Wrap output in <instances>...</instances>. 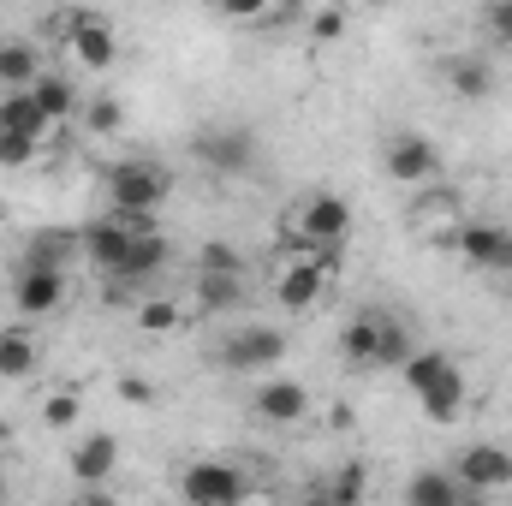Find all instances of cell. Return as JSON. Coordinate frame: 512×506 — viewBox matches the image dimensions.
I'll return each mask as SVG.
<instances>
[{
  "label": "cell",
  "mask_w": 512,
  "mask_h": 506,
  "mask_svg": "<svg viewBox=\"0 0 512 506\" xmlns=\"http://www.w3.org/2000/svg\"><path fill=\"white\" fill-rule=\"evenodd\" d=\"M102 191L114 203V215H131V221H155V209L173 197V173L149 155H126V161H108L102 167Z\"/></svg>",
  "instance_id": "6da1fadb"
},
{
  "label": "cell",
  "mask_w": 512,
  "mask_h": 506,
  "mask_svg": "<svg viewBox=\"0 0 512 506\" xmlns=\"http://www.w3.org/2000/svg\"><path fill=\"white\" fill-rule=\"evenodd\" d=\"M346 239H352V203L340 191H310L286 221L292 256H334Z\"/></svg>",
  "instance_id": "7a4b0ae2"
},
{
  "label": "cell",
  "mask_w": 512,
  "mask_h": 506,
  "mask_svg": "<svg viewBox=\"0 0 512 506\" xmlns=\"http://www.w3.org/2000/svg\"><path fill=\"white\" fill-rule=\"evenodd\" d=\"M179 501L185 506H245L251 501V471L233 459H191L179 471Z\"/></svg>",
  "instance_id": "3957f363"
},
{
  "label": "cell",
  "mask_w": 512,
  "mask_h": 506,
  "mask_svg": "<svg viewBox=\"0 0 512 506\" xmlns=\"http://www.w3.org/2000/svg\"><path fill=\"white\" fill-rule=\"evenodd\" d=\"M215 358H221V370H227V376H256V381H262V376H274V364L286 358V334L256 322V328H239V334H227Z\"/></svg>",
  "instance_id": "277c9868"
},
{
  "label": "cell",
  "mask_w": 512,
  "mask_h": 506,
  "mask_svg": "<svg viewBox=\"0 0 512 506\" xmlns=\"http://www.w3.org/2000/svg\"><path fill=\"white\" fill-rule=\"evenodd\" d=\"M191 155H197L209 173L239 179V173H251L256 167V131L251 126H209V131H197Z\"/></svg>",
  "instance_id": "5b68a950"
},
{
  "label": "cell",
  "mask_w": 512,
  "mask_h": 506,
  "mask_svg": "<svg viewBox=\"0 0 512 506\" xmlns=\"http://www.w3.org/2000/svg\"><path fill=\"white\" fill-rule=\"evenodd\" d=\"M447 471L459 477V489H465L471 501H477V495H495V489H512V453L495 447V441H471L465 453H453Z\"/></svg>",
  "instance_id": "8992f818"
},
{
  "label": "cell",
  "mask_w": 512,
  "mask_h": 506,
  "mask_svg": "<svg viewBox=\"0 0 512 506\" xmlns=\"http://www.w3.org/2000/svg\"><path fill=\"white\" fill-rule=\"evenodd\" d=\"M143 227H155V221H131V215H102V221L78 227V239H84V256H90V262L102 268V280H114V274L126 268L131 239H137Z\"/></svg>",
  "instance_id": "52a82bcc"
},
{
  "label": "cell",
  "mask_w": 512,
  "mask_h": 506,
  "mask_svg": "<svg viewBox=\"0 0 512 506\" xmlns=\"http://www.w3.org/2000/svg\"><path fill=\"white\" fill-rule=\"evenodd\" d=\"M328 280H334V256H292L280 268V280H274V298L292 316H304V310H316L328 298Z\"/></svg>",
  "instance_id": "ba28073f"
},
{
  "label": "cell",
  "mask_w": 512,
  "mask_h": 506,
  "mask_svg": "<svg viewBox=\"0 0 512 506\" xmlns=\"http://www.w3.org/2000/svg\"><path fill=\"white\" fill-rule=\"evenodd\" d=\"M251 417L268 429H298L310 417V387L292 376H262L251 393Z\"/></svg>",
  "instance_id": "9c48e42d"
},
{
  "label": "cell",
  "mask_w": 512,
  "mask_h": 506,
  "mask_svg": "<svg viewBox=\"0 0 512 506\" xmlns=\"http://www.w3.org/2000/svg\"><path fill=\"white\" fill-rule=\"evenodd\" d=\"M382 173L399 179V185H429L441 173V149L423 131H393L382 143Z\"/></svg>",
  "instance_id": "30bf717a"
},
{
  "label": "cell",
  "mask_w": 512,
  "mask_h": 506,
  "mask_svg": "<svg viewBox=\"0 0 512 506\" xmlns=\"http://www.w3.org/2000/svg\"><path fill=\"white\" fill-rule=\"evenodd\" d=\"M447 245L465 256L471 268H483V274H512V227H501V221H471Z\"/></svg>",
  "instance_id": "8fae6325"
},
{
  "label": "cell",
  "mask_w": 512,
  "mask_h": 506,
  "mask_svg": "<svg viewBox=\"0 0 512 506\" xmlns=\"http://www.w3.org/2000/svg\"><path fill=\"white\" fill-rule=\"evenodd\" d=\"M66 471L78 477V489H108V477L120 471V435H114V429L78 435L72 453H66Z\"/></svg>",
  "instance_id": "7c38bea8"
},
{
  "label": "cell",
  "mask_w": 512,
  "mask_h": 506,
  "mask_svg": "<svg viewBox=\"0 0 512 506\" xmlns=\"http://www.w3.org/2000/svg\"><path fill=\"white\" fill-rule=\"evenodd\" d=\"M66 48H72L90 72H108L114 54H120V36H114L108 18H96V12H72V18H66Z\"/></svg>",
  "instance_id": "4fadbf2b"
},
{
  "label": "cell",
  "mask_w": 512,
  "mask_h": 506,
  "mask_svg": "<svg viewBox=\"0 0 512 506\" xmlns=\"http://www.w3.org/2000/svg\"><path fill=\"white\" fill-rule=\"evenodd\" d=\"M167 239H161V227H143L137 239H131V256H126V268L108 280V298H120V292H137L143 280H155L161 268H167Z\"/></svg>",
  "instance_id": "5bb4252c"
},
{
  "label": "cell",
  "mask_w": 512,
  "mask_h": 506,
  "mask_svg": "<svg viewBox=\"0 0 512 506\" xmlns=\"http://www.w3.org/2000/svg\"><path fill=\"white\" fill-rule=\"evenodd\" d=\"M78 256H84V239H78V227H36V233L24 239V256H18V268H54V274H66Z\"/></svg>",
  "instance_id": "9a60e30c"
},
{
  "label": "cell",
  "mask_w": 512,
  "mask_h": 506,
  "mask_svg": "<svg viewBox=\"0 0 512 506\" xmlns=\"http://www.w3.org/2000/svg\"><path fill=\"white\" fill-rule=\"evenodd\" d=\"M12 304H18V316H54L66 304V274H54V268H18L12 274Z\"/></svg>",
  "instance_id": "2e32d148"
},
{
  "label": "cell",
  "mask_w": 512,
  "mask_h": 506,
  "mask_svg": "<svg viewBox=\"0 0 512 506\" xmlns=\"http://www.w3.org/2000/svg\"><path fill=\"white\" fill-rule=\"evenodd\" d=\"M364 495H370V465L364 459H346V465H334L328 477L310 483L304 506H364Z\"/></svg>",
  "instance_id": "e0dca14e"
},
{
  "label": "cell",
  "mask_w": 512,
  "mask_h": 506,
  "mask_svg": "<svg viewBox=\"0 0 512 506\" xmlns=\"http://www.w3.org/2000/svg\"><path fill=\"white\" fill-rule=\"evenodd\" d=\"M447 90L459 96V102H489L495 96V60L489 54H477V48H465V54H447Z\"/></svg>",
  "instance_id": "ac0fdd59"
},
{
  "label": "cell",
  "mask_w": 512,
  "mask_h": 506,
  "mask_svg": "<svg viewBox=\"0 0 512 506\" xmlns=\"http://www.w3.org/2000/svg\"><path fill=\"white\" fill-rule=\"evenodd\" d=\"M405 506H477V501L459 489V477H453L447 465H423V471H411V483H405Z\"/></svg>",
  "instance_id": "d6986e66"
},
{
  "label": "cell",
  "mask_w": 512,
  "mask_h": 506,
  "mask_svg": "<svg viewBox=\"0 0 512 506\" xmlns=\"http://www.w3.org/2000/svg\"><path fill=\"white\" fill-rule=\"evenodd\" d=\"M48 114L36 108V96L24 90V96H0V137H12V143H30V149H42V137H48Z\"/></svg>",
  "instance_id": "ffe728a7"
},
{
  "label": "cell",
  "mask_w": 512,
  "mask_h": 506,
  "mask_svg": "<svg viewBox=\"0 0 512 506\" xmlns=\"http://www.w3.org/2000/svg\"><path fill=\"white\" fill-rule=\"evenodd\" d=\"M382 328H387L382 310H364V316H352V322H346V334H340V358H346L352 370H376V352H382Z\"/></svg>",
  "instance_id": "44dd1931"
},
{
  "label": "cell",
  "mask_w": 512,
  "mask_h": 506,
  "mask_svg": "<svg viewBox=\"0 0 512 506\" xmlns=\"http://www.w3.org/2000/svg\"><path fill=\"white\" fill-rule=\"evenodd\" d=\"M36 78H42L36 48L18 36H0V96H24V90H36Z\"/></svg>",
  "instance_id": "7402d4cb"
},
{
  "label": "cell",
  "mask_w": 512,
  "mask_h": 506,
  "mask_svg": "<svg viewBox=\"0 0 512 506\" xmlns=\"http://www.w3.org/2000/svg\"><path fill=\"white\" fill-rule=\"evenodd\" d=\"M417 411H423L429 423H441V429H453V423L465 417V376H459V364L435 381L429 393H417Z\"/></svg>",
  "instance_id": "603a6c76"
},
{
  "label": "cell",
  "mask_w": 512,
  "mask_h": 506,
  "mask_svg": "<svg viewBox=\"0 0 512 506\" xmlns=\"http://www.w3.org/2000/svg\"><path fill=\"white\" fill-rule=\"evenodd\" d=\"M30 96H36V108L48 114V126H66L72 114H84V96H78V84H72L66 72H42Z\"/></svg>",
  "instance_id": "cb8c5ba5"
},
{
  "label": "cell",
  "mask_w": 512,
  "mask_h": 506,
  "mask_svg": "<svg viewBox=\"0 0 512 506\" xmlns=\"http://www.w3.org/2000/svg\"><path fill=\"white\" fill-rule=\"evenodd\" d=\"M36 370V334L30 328H0V381H30Z\"/></svg>",
  "instance_id": "d4e9b609"
},
{
  "label": "cell",
  "mask_w": 512,
  "mask_h": 506,
  "mask_svg": "<svg viewBox=\"0 0 512 506\" xmlns=\"http://www.w3.org/2000/svg\"><path fill=\"white\" fill-rule=\"evenodd\" d=\"M245 304V274H197V310L203 316H227Z\"/></svg>",
  "instance_id": "484cf974"
},
{
  "label": "cell",
  "mask_w": 512,
  "mask_h": 506,
  "mask_svg": "<svg viewBox=\"0 0 512 506\" xmlns=\"http://www.w3.org/2000/svg\"><path fill=\"white\" fill-rule=\"evenodd\" d=\"M447 370H453V358H447V352H411V358L399 364V381H405V393L417 399V393H429L435 381L447 376Z\"/></svg>",
  "instance_id": "4316f807"
},
{
  "label": "cell",
  "mask_w": 512,
  "mask_h": 506,
  "mask_svg": "<svg viewBox=\"0 0 512 506\" xmlns=\"http://www.w3.org/2000/svg\"><path fill=\"white\" fill-rule=\"evenodd\" d=\"M84 126L96 131V137H114V131L126 126V108L114 96H84Z\"/></svg>",
  "instance_id": "83f0119b"
},
{
  "label": "cell",
  "mask_w": 512,
  "mask_h": 506,
  "mask_svg": "<svg viewBox=\"0 0 512 506\" xmlns=\"http://www.w3.org/2000/svg\"><path fill=\"white\" fill-rule=\"evenodd\" d=\"M78 417H84L78 387H60V393H48V399H42V423H48V429H72Z\"/></svg>",
  "instance_id": "f1b7e54d"
},
{
  "label": "cell",
  "mask_w": 512,
  "mask_h": 506,
  "mask_svg": "<svg viewBox=\"0 0 512 506\" xmlns=\"http://www.w3.org/2000/svg\"><path fill=\"white\" fill-rule=\"evenodd\" d=\"M411 352H417V346H411V328L387 316V328H382V352H376V370H399V364H405Z\"/></svg>",
  "instance_id": "f546056e"
},
{
  "label": "cell",
  "mask_w": 512,
  "mask_h": 506,
  "mask_svg": "<svg viewBox=\"0 0 512 506\" xmlns=\"http://www.w3.org/2000/svg\"><path fill=\"white\" fill-rule=\"evenodd\" d=\"M197 274H245V256L233 245H221V239H209L203 256H197Z\"/></svg>",
  "instance_id": "4dcf8cb0"
},
{
  "label": "cell",
  "mask_w": 512,
  "mask_h": 506,
  "mask_svg": "<svg viewBox=\"0 0 512 506\" xmlns=\"http://www.w3.org/2000/svg\"><path fill=\"white\" fill-rule=\"evenodd\" d=\"M137 322H143L149 334H167V328H179V304H167V298H143V304H137Z\"/></svg>",
  "instance_id": "1f68e13d"
},
{
  "label": "cell",
  "mask_w": 512,
  "mask_h": 506,
  "mask_svg": "<svg viewBox=\"0 0 512 506\" xmlns=\"http://www.w3.org/2000/svg\"><path fill=\"white\" fill-rule=\"evenodd\" d=\"M483 36H489L495 48H512V0H495V6H483Z\"/></svg>",
  "instance_id": "d6a6232c"
},
{
  "label": "cell",
  "mask_w": 512,
  "mask_h": 506,
  "mask_svg": "<svg viewBox=\"0 0 512 506\" xmlns=\"http://www.w3.org/2000/svg\"><path fill=\"white\" fill-rule=\"evenodd\" d=\"M310 30H316V42H334V36L346 30V12H316V18H310Z\"/></svg>",
  "instance_id": "836d02e7"
},
{
  "label": "cell",
  "mask_w": 512,
  "mask_h": 506,
  "mask_svg": "<svg viewBox=\"0 0 512 506\" xmlns=\"http://www.w3.org/2000/svg\"><path fill=\"white\" fill-rule=\"evenodd\" d=\"M120 393H126L131 405H149V399H155V387H149L143 376H120Z\"/></svg>",
  "instance_id": "e575fe53"
},
{
  "label": "cell",
  "mask_w": 512,
  "mask_h": 506,
  "mask_svg": "<svg viewBox=\"0 0 512 506\" xmlns=\"http://www.w3.org/2000/svg\"><path fill=\"white\" fill-rule=\"evenodd\" d=\"M72 506H120V501H114V489H78Z\"/></svg>",
  "instance_id": "d590c367"
},
{
  "label": "cell",
  "mask_w": 512,
  "mask_h": 506,
  "mask_svg": "<svg viewBox=\"0 0 512 506\" xmlns=\"http://www.w3.org/2000/svg\"><path fill=\"white\" fill-rule=\"evenodd\" d=\"M12 501V477H6V465H0V506Z\"/></svg>",
  "instance_id": "8d00e7d4"
}]
</instances>
